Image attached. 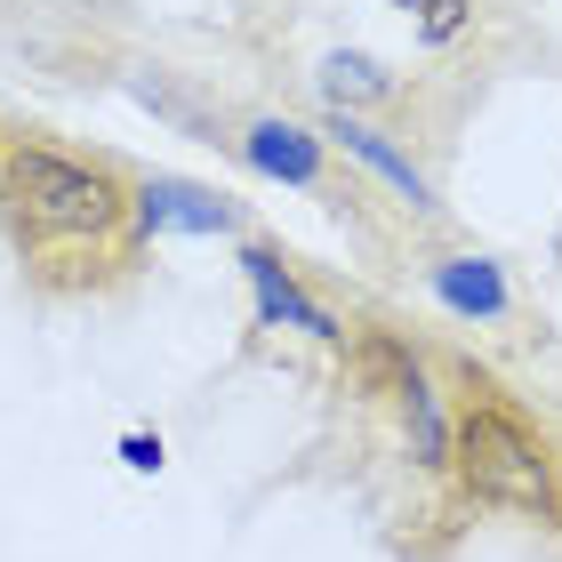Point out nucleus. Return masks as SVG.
Masks as SVG:
<instances>
[{
	"mask_svg": "<svg viewBox=\"0 0 562 562\" xmlns=\"http://www.w3.org/2000/svg\"><path fill=\"white\" fill-rule=\"evenodd\" d=\"M0 186H9L16 225H33L41 241H105L121 225V210H130L105 169L65 161V153H48V145H16L9 169H0Z\"/></svg>",
	"mask_w": 562,
	"mask_h": 562,
	"instance_id": "obj_1",
	"label": "nucleus"
},
{
	"mask_svg": "<svg viewBox=\"0 0 562 562\" xmlns=\"http://www.w3.org/2000/svg\"><path fill=\"white\" fill-rule=\"evenodd\" d=\"M450 467L474 482L482 498H498V506H522V515H547L554 506V474H547V458H539V442L506 418V411H467L458 418V434H450Z\"/></svg>",
	"mask_w": 562,
	"mask_h": 562,
	"instance_id": "obj_2",
	"label": "nucleus"
},
{
	"mask_svg": "<svg viewBox=\"0 0 562 562\" xmlns=\"http://www.w3.org/2000/svg\"><path fill=\"white\" fill-rule=\"evenodd\" d=\"M241 273H249V290H258V314H266V322H290V329H305V338L338 346V322H329L322 305L297 290V281H290V266H281L273 249H241Z\"/></svg>",
	"mask_w": 562,
	"mask_h": 562,
	"instance_id": "obj_3",
	"label": "nucleus"
},
{
	"mask_svg": "<svg viewBox=\"0 0 562 562\" xmlns=\"http://www.w3.org/2000/svg\"><path fill=\"white\" fill-rule=\"evenodd\" d=\"M137 217L153 225V234H225V225H234V210H225L217 193L186 186V177H145L137 186Z\"/></svg>",
	"mask_w": 562,
	"mask_h": 562,
	"instance_id": "obj_4",
	"label": "nucleus"
},
{
	"mask_svg": "<svg viewBox=\"0 0 562 562\" xmlns=\"http://www.w3.org/2000/svg\"><path fill=\"white\" fill-rule=\"evenodd\" d=\"M329 137H338V145L353 153V161H370V169L386 177V186H394L402 201H411V210H434V193H426V177L411 169V153H394L386 137L370 130V121H353V113H329Z\"/></svg>",
	"mask_w": 562,
	"mask_h": 562,
	"instance_id": "obj_5",
	"label": "nucleus"
},
{
	"mask_svg": "<svg viewBox=\"0 0 562 562\" xmlns=\"http://www.w3.org/2000/svg\"><path fill=\"white\" fill-rule=\"evenodd\" d=\"M241 153L258 161L266 177H290V186H322V145L297 130V121H258L241 137Z\"/></svg>",
	"mask_w": 562,
	"mask_h": 562,
	"instance_id": "obj_6",
	"label": "nucleus"
},
{
	"mask_svg": "<svg viewBox=\"0 0 562 562\" xmlns=\"http://www.w3.org/2000/svg\"><path fill=\"white\" fill-rule=\"evenodd\" d=\"M434 290H442L450 314H482V322L506 314V273L491 258H442L434 266Z\"/></svg>",
	"mask_w": 562,
	"mask_h": 562,
	"instance_id": "obj_7",
	"label": "nucleus"
},
{
	"mask_svg": "<svg viewBox=\"0 0 562 562\" xmlns=\"http://www.w3.org/2000/svg\"><path fill=\"white\" fill-rule=\"evenodd\" d=\"M322 89H329V105L346 113V105H378V97H394V72L378 57H346V48H338V57L322 65Z\"/></svg>",
	"mask_w": 562,
	"mask_h": 562,
	"instance_id": "obj_8",
	"label": "nucleus"
},
{
	"mask_svg": "<svg viewBox=\"0 0 562 562\" xmlns=\"http://www.w3.org/2000/svg\"><path fill=\"white\" fill-rule=\"evenodd\" d=\"M402 411H411V450H418V467H450V426H442V411H434L426 378L402 394Z\"/></svg>",
	"mask_w": 562,
	"mask_h": 562,
	"instance_id": "obj_9",
	"label": "nucleus"
},
{
	"mask_svg": "<svg viewBox=\"0 0 562 562\" xmlns=\"http://www.w3.org/2000/svg\"><path fill=\"white\" fill-rule=\"evenodd\" d=\"M402 9H411V24L426 41H458L474 24V0H402Z\"/></svg>",
	"mask_w": 562,
	"mask_h": 562,
	"instance_id": "obj_10",
	"label": "nucleus"
},
{
	"mask_svg": "<svg viewBox=\"0 0 562 562\" xmlns=\"http://www.w3.org/2000/svg\"><path fill=\"white\" fill-rule=\"evenodd\" d=\"M121 458H130L137 474H161V442H145V434H130V442H121Z\"/></svg>",
	"mask_w": 562,
	"mask_h": 562,
	"instance_id": "obj_11",
	"label": "nucleus"
}]
</instances>
